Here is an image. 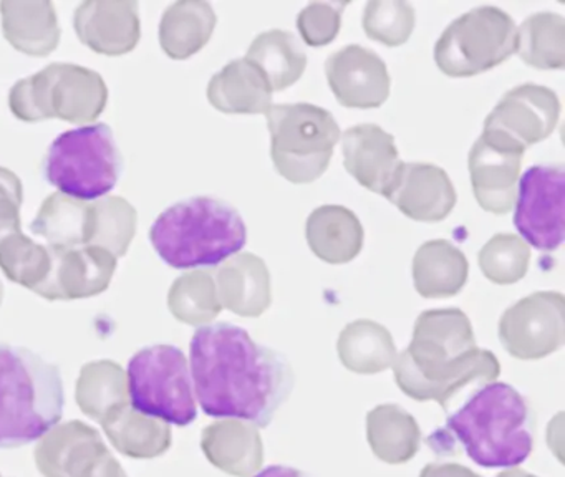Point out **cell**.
Here are the masks:
<instances>
[{"label":"cell","mask_w":565,"mask_h":477,"mask_svg":"<svg viewBox=\"0 0 565 477\" xmlns=\"http://www.w3.org/2000/svg\"><path fill=\"white\" fill-rule=\"evenodd\" d=\"M207 98L220 112L259 115L273 106V89L254 63L239 59L227 63L213 76Z\"/></svg>","instance_id":"603a6c76"},{"label":"cell","mask_w":565,"mask_h":477,"mask_svg":"<svg viewBox=\"0 0 565 477\" xmlns=\"http://www.w3.org/2000/svg\"><path fill=\"white\" fill-rule=\"evenodd\" d=\"M415 29V9L402 0H372L363 12V30L366 35L386 46L408 42Z\"/></svg>","instance_id":"d590c367"},{"label":"cell","mask_w":565,"mask_h":477,"mask_svg":"<svg viewBox=\"0 0 565 477\" xmlns=\"http://www.w3.org/2000/svg\"><path fill=\"white\" fill-rule=\"evenodd\" d=\"M468 258L451 242H425L413 258V282L425 298H448L459 294L468 280Z\"/></svg>","instance_id":"d4e9b609"},{"label":"cell","mask_w":565,"mask_h":477,"mask_svg":"<svg viewBox=\"0 0 565 477\" xmlns=\"http://www.w3.org/2000/svg\"><path fill=\"white\" fill-rule=\"evenodd\" d=\"M121 172L124 156L105 123L62 132L42 161L45 181L75 201H100L117 188Z\"/></svg>","instance_id":"8992f818"},{"label":"cell","mask_w":565,"mask_h":477,"mask_svg":"<svg viewBox=\"0 0 565 477\" xmlns=\"http://www.w3.org/2000/svg\"><path fill=\"white\" fill-rule=\"evenodd\" d=\"M150 242L178 271L216 267L246 245L247 229L233 205L196 195L164 209L151 225Z\"/></svg>","instance_id":"277c9868"},{"label":"cell","mask_w":565,"mask_h":477,"mask_svg":"<svg viewBox=\"0 0 565 477\" xmlns=\"http://www.w3.org/2000/svg\"><path fill=\"white\" fill-rule=\"evenodd\" d=\"M270 158L294 184H309L329 168L340 128L332 113L310 103L273 105L266 112Z\"/></svg>","instance_id":"52a82bcc"},{"label":"cell","mask_w":565,"mask_h":477,"mask_svg":"<svg viewBox=\"0 0 565 477\" xmlns=\"http://www.w3.org/2000/svg\"><path fill=\"white\" fill-rule=\"evenodd\" d=\"M246 59L263 72L273 92L292 86L307 66V55L299 39L279 29L257 35L247 50Z\"/></svg>","instance_id":"83f0119b"},{"label":"cell","mask_w":565,"mask_h":477,"mask_svg":"<svg viewBox=\"0 0 565 477\" xmlns=\"http://www.w3.org/2000/svg\"><path fill=\"white\" fill-rule=\"evenodd\" d=\"M306 237L317 257L327 264L353 261L363 247L359 218L343 205H322L307 219Z\"/></svg>","instance_id":"cb8c5ba5"},{"label":"cell","mask_w":565,"mask_h":477,"mask_svg":"<svg viewBox=\"0 0 565 477\" xmlns=\"http://www.w3.org/2000/svg\"><path fill=\"white\" fill-rule=\"evenodd\" d=\"M130 406L145 416L190 426L198 416L193 380L183 351L153 344L131 357L127 371Z\"/></svg>","instance_id":"9c48e42d"},{"label":"cell","mask_w":565,"mask_h":477,"mask_svg":"<svg viewBox=\"0 0 565 477\" xmlns=\"http://www.w3.org/2000/svg\"><path fill=\"white\" fill-rule=\"evenodd\" d=\"M419 477H481L468 467L455 463H431L423 467Z\"/></svg>","instance_id":"f35d334b"},{"label":"cell","mask_w":565,"mask_h":477,"mask_svg":"<svg viewBox=\"0 0 565 477\" xmlns=\"http://www.w3.org/2000/svg\"><path fill=\"white\" fill-rule=\"evenodd\" d=\"M522 62L534 68L561 70L565 65V20L557 13H534L518 30Z\"/></svg>","instance_id":"4dcf8cb0"},{"label":"cell","mask_w":565,"mask_h":477,"mask_svg":"<svg viewBox=\"0 0 565 477\" xmlns=\"http://www.w3.org/2000/svg\"><path fill=\"white\" fill-rule=\"evenodd\" d=\"M366 437L380 460L403 464L418 453L422 431L415 417L398 404H380L366 416Z\"/></svg>","instance_id":"484cf974"},{"label":"cell","mask_w":565,"mask_h":477,"mask_svg":"<svg viewBox=\"0 0 565 477\" xmlns=\"http://www.w3.org/2000/svg\"><path fill=\"white\" fill-rule=\"evenodd\" d=\"M191 380L201 410L213 417L267 427L296 383L286 354L264 347L237 325H204L190 344Z\"/></svg>","instance_id":"6da1fadb"},{"label":"cell","mask_w":565,"mask_h":477,"mask_svg":"<svg viewBox=\"0 0 565 477\" xmlns=\"http://www.w3.org/2000/svg\"><path fill=\"white\" fill-rule=\"evenodd\" d=\"M201 449L211 464L234 477H250L263 467L259 430L241 420H221L204 427Z\"/></svg>","instance_id":"44dd1931"},{"label":"cell","mask_w":565,"mask_h":477,"mask_svg":"<svg viewBox=\"0 0 565 477\" xmlns=\"http://www.w3.org/2000/svg\"><path fill=\"white\" fill-rule=\"evenodd\" d=\"M327 80L337 102L347 108H379L388 99L390 75L373 50L349 45L326 62Z\"/></svg>","instance_id":"e0dca14e"},{"label":"cell","mask_w":565,"mask_h":477,"mask_svg":"<svg viewBox=\"0 0 565 477\" xmlns=\"http://www.w3.org/2000/svg\"><path fill=\"white\" fill-rule=\"evenodd\" d=\"M170 308L178 320L203 325L217 317L221 301L216 285L206 272L184 275L171 288Z\"/></svg>","instance_id":"836d02e7"},{"label":"cell","mask_w":565,"mask_h":477,"mask_svg":"<svg viewBox=\"0 0 565 477\" xmlns=\"http://www.w3.org/2000/svg\"><path fill=\"white\" fill-rule=\"evenodd\" d=\"M137 212L125 199L84 202L54 194L45 201L31 231L52 247L98 245L124 255L134 237Z\"/></svg>","instance_id":"ba28073f"},{"label":"cell","mask_w":565,"mask_h":477,"mask_svg":"<svg viewBox=\"0 0 565 477\" xmlns=\"http://www.w3.org/2000/svg\"><path fill=\"white\" fill-rule=\"evenodd\" d=\"M386 199L413 221L438 222L455 208L456 191L445 169L428 162H403Z\"/></svg>","instance_id":"ffe728a7"},{"label":"cell","mask_w":565,"mask_h":477,"mask_svg":"<svg viewBox=\"0 0 565 477\" xmlns=\"http://www.w3.org/2000/svg\"><path fill=\"white\" fill-rule=\"evenodd\" d=\"M349 3L312 2L297 17V29L310 46L329 45L339 35L342 13Z\"/></svg>","instance_id":"8d00e7d4"},{"label":"cell","mask_w":565,"mask_h":477,"mask_svg":"<svg viewBox=\"0 0 565 477\" xmlns=\"http://www.w3.org/2000/svg\"><path fill=\"white\" fill-rule=\"evenodd\" d=\"M531 251L524 239L514 234H495L479 251L478 262L488 280L499 285L515 284L527 274Z\"/></svg>","instance_id":"e575fe53"},{"label":"cell","mask_w":565,"mask_h":477,"mask_svg":"<svg viewBox=\"0 0 565 477\" xmlns=\"http://www.w3.org/2000/svg\"><path fill=\"white\" fill-rule=\"evenodd\" d=\"M337 353L347 370L359 374L382 373L398 357L392 333L373 320L347 325L337 341Z\"/></svg>","instance_id":"4316f807"},{"label":"cell","mask_w":565,"mask_h":477,"mask_svg":"<svg viewBox=\"0 0 565 477\" xmlns=\"http://www.w3.org/2000/svg\"><path fill=\"white\" fill-rule=\"evenodd\" d=\"M11 109L22 121L64 118L82 123L97 118L107 102V86L98 73L78 65L54 63L11 89Z\"/></svg>","instance_id":"30bf717a"},{"label":"cell","mask_w":565,"mask_h":477,"mask_svg":"<svg viewBox=\"0 0 565 477\" xmlns=\"http://www.w3.org/2000/svg\"><path fill=\"white\" fill-rule=\"evenodd\" d=\"M77 403L92 420L104 424L130 406L127 374L114 361L85 364L77 381Z\"/></svg>","instance_id":"f1b7e54d"},{"label":"cell","mask_w":565,"mask_h":477,"mask_svg":"<svg viewBox=\"0 0 565 477\" xmlns=\"http://www.w3.org/2000/svg\"><path fill=\"white\" fill-rule=\"evenodd\" d=\"M518 49V26L498 7H478L446 26L435 46L445 75L462 78L494 68Z\"/></svg>","instance_id":"8fae6325"},{"label":"cell","mask_w":565,"mask_h":477,"mask_svg":"<svg viewBox=\"0 0 565 477\" xmlns=\"http://www.w3.org/2000/svg\"><path fill=\"white\" fill-rule=\"evenodd\" d=\"M216 25V15L210 3L183 2L171 7L164 17V49L174 59H186L203 49Z\"/></svg>","instance_id":"1f68e13d"},{"label":"cell","mask_w":565,"mask_h":477,"mask_svg":"<svg viewBox=\"0 0 565 477\" xmlns=\"http://www.w3.org/2000/svg\"><path fill=\"white\" fill-rule=\"evenodd\" d=\"M343 165L360 186L388 195L398 179L403 161L395 138L379 125L353 126L343 132Z\"/></svg>","instance_id":"d6986e66"},{"label":"cell","mask_w":565,"mask_h":477,"mask_svg":"<svg viewBox=\"0 0 565 477\" xmlns=\"http://www.w3.org/2000/svg\"><path fill=\"white\" fill-rule=\"evenodd\" d=\"M0 268L12 282L35 292L51 272V254L45 245L35 244L22 231L0 239Z\"/></svg>","instance_id":"d6a6232c"},{"label":"cell","mask_w":565,"mask_h":477,"mask_svg":"<svg viewBox=\"0 0 565 477\" xmlns=\"http://www.w3.org/2000/svg\"><path fill=\"white\" fill-rule=\"evenodd\" d=\"M61 370L24 347L0 343V449L41 439L64 414Z\"/></svg>","instance_id":"5b68a950"},{"label":"cell","mask_w":565,"mask_h":477,"mask_svg":"<svg viewBox=\"0 0 565 477\" xmlns=\"http://www.w3.org/2000/svg\"><path fill=\"white\" fill-rule=\"evenodd\" d=\"M47 248L51 272L35 294L47 300H78L107 290L117 268V255L98 245Z\"/></svg>","instance_id":"9a60e30c"},{"label":"cell","mask_w":565,"mask_h":477,"mask_svg":"<svg viewBox=\"0 0 565 477\" xmlns=\"http://www.w3.org/2000/svg\"><path fill=\"white\" fill-rule=\"evenodd\" d=\"M0 477H2V476H0Z\"/></svg>","instance_id":"ee69618b"},{"label":"cell","mask_w":565,"mask_h":477,"mask_svg":"<svg viewBox=\"0 0 565 477\" xmlns=\"http://www.w3.org/2000/svg\"><path fill=\"white\" fill-rule=\"evenodd\" d=\"M495 477H537L534 476V474L525 473V470L522 469H515V467H512V469L504 470V473L499 474V476Z\"/></svg>","instance_id":"b9f144b4"},{"label":"cell","mask_w":565,"mask_h":477,"mask_svg":"<svg viewBox=\"0 0 565 477\" xmlns=\"http://www.w3.org/2000/svg\"><path fill=\"white\" fill-rule=\"evenodd\" d=\"M92 477H128L121 464L115 459L114 454H105Z\"/></svg>","instance_id":"ab89813d"},{"label":"cell","mask_w":565,"mask_h":477,"mask_svg":"<svg viewBox=\"0 0 565 477\" xmlns=\"http://www.w3.org/2000/svg\"><path fill=\"white\" fill-rule=\"evenodd\" d=\"M524 146L499 132L482 131L469 152V174L479 205L508 214L515 202Z\"/></svg>","instance_id":"5bb4252c"},{"label":"cell","mask_w":565,"mask_h":477,"mask_svg":"<svg viewBox=\"0 0 565 477\" xmlns=\"http://www.w3.org/2000/svg\"><path fill=\"white\" fill-rule=\"evenodd\" d=\"M253 477H310L309 474L303 470L296 469V467L289 466H270L260 473L254 474Z\"/></svg>","instance_id":"60d3db41"},{"label":"cell","mask_w":565,"mask_h":477,"mask_svg":"<svg viewBox=\"0 0 565 477\" xmlns=\"http://www.w3.org/2000/svg\"><path fill=\"white\" fill-rule=\"evenodd\" d=\"M393 367L406 396L436 401L445 410L462 388L491 383L501 373L495 354L476 347L471 321L458 308L423 311L416 318L412 343Z\"/></svg>","instance_id":"7a4b0ae2"},{"label":"cell","mask_w":565,"mask_h":477,"mask_svg":"<svg viewBox=\"0 0 565 477\" xmlns=\"http://www.w3.org/2000/svg\"><path fill=\"white\" fill-rule=\"evenodd\" d=\"M446 439H451L448 454L459 444L478 466L512 469L531 456L534 414L515 388L491 381L449 414L446 426L431 434L428 444Z\"/></svg>","instance_id":"3957f363"},{"label":"cell","mask_w":565,"mask_h":477,"mask_svg":"<svg viewBox=\"0 0 565 477\" xmlns=\"http://www.w3.org/2000/svg\"><path fill=\"white\" fill-rule=\"evenodd\" d=\"M564 295L535 292L502 314L499 340L518 360H541L564 344Z\"/></svg>","instance_id":"7c38bea8"},{"label":"cell","mask_w":565,"mask_h":477,"mask_svg":"<svg viewBox=\"0 0 565 477\" xmlns=\"http://www.w3.org/2000/svg\"><path fill=\"white\" fill-rule=\"evenodd\" d=\"M110 453L95 427L82 421L55 424L35 446V464L44 477H92Z\"/></svg>","instance_id":"ac0fdd59"},{"label":"cell","mask_w":565,"mask_h":477,"mask_svg":"<svg viewBox=\"0 0 565 477\" xmlns=\"http://www.w3.org/2000/svg\"><path fill=\"white\" fill-rule=\"evenodd\" d=\"M2 295L4 294H2V285H0V301H2Z\"/></svg>","instance_id":"7bdbcfd3"},{"label":"cell","mask_w":565,"mask_h":477,"mask_svg":"<svg viewBox=\"0 0 565 477\" xmlns=\"http://www.w3.org/2000/svg\"><path fill=\"white\" fill-rule=\"evenodd\" d=\"M564 165L531 166L519 182L515 229L539 251H555L564 242Z\"/></svg>","instance_id":"4fadbf2b"},{"label":"cell","mask_w":565,"mask_h":477,"mask_svg":"<svg viewBox=\"0 0 565 477\" xmlns=\"http://www.w3.org/2000/svg\"><path fill=\"white\" fill-rule=\"evenodd\" d=\"M221 307L241 317H260L270 307V275L257 255L236 254L217 272Z\"/></svg>","instance_id":"7402d4cb"},{"label":"cell","mask_w":565,"mask_h":477,"mask_svg":"<svg viewBox=\"0 0 565 477\" xmlns=\"http://www.w3.org/2000/svg\"><path fill=\"white\" fill-rule=\"evenodd\" d=\"M22 182L14 172L0 168V239L21 231Z\"/></svg>","instance_id":"74e56055"},{"label":"cell","mask_w":565,"mask_h":477,"mask_svg":"<svg viewBox=\"0 0 565 477\" xmlns=\"http://www.w3.org/2000/svg\"><path fill=\"white\" fill-rule=\"evenodd\" d=\"M561 103L551 88L525 83L509 89L484 121V131L499 132L518 145H535L554 131Z\"/></svg>","instance_id":"2e32d148"},{"label":"cell","mask_w":565,"mask_h":477,"mask_svg":"<svg viewBox=\"0 0 565 477\" xmlns=\"http://www.w3.org/2000/svg\"><path fill=\"white\" fill-rule=\"evenodd\" d=\"M105 433L115 449L134 459H153L171 447V427L157 417L145 416L128 406L105 421Z\"/></svg>","instance_id":"f546056e"}]
</instances>
